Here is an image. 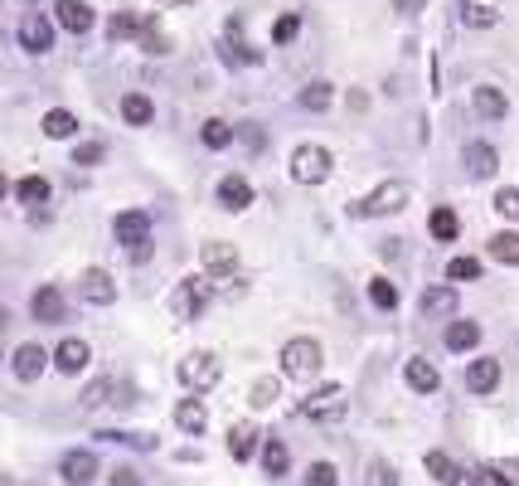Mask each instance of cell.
<instances>
[{"instance_id":"603a6c76","label":"cell","mask_w":519,"mask_h":486,"mask_svg":"<svg viewBox=\"0 0 519 486\" xmlns=\"http://www.w3.org/2000/svg\"><path fill=\"white\" fill-rule=\"evenodd\" d=\"M422 467H427V477L437 482V486H462L466 482V472L456 467L446 453H427V457H422Z\"/></svg>"},{"instance_id":"7dc6e473","label":"cell","mask_w":519,"mask_h":486,"mask_svg":"<svg viewBox=\"0 0 519 486\" xmlns=\"http://www.w3.org/2000/svg\"><path fill=\"white\" fill-rule=\"evenodd\" d=\"M495 209H500L505 219H519V190H500V195H495Z\"/></svg>"},{"instance_id":"4316f807","label":"cell","mask_w":519,"mask_h":486,"mask_svg":"<svg viewBox=\"0 0 519 486\" xmlns=\"http://www.w3.org/2000/svg\"><path fill=\"white\" fill-rule=\"evenodd\" d=\"M427 229H432V239H437V243H452L456 234H462V219H456V209L437 205V209H432V219H427Z\"/></svg>"},{"instance_id":"7c38bea8","label":"cell","mask_w":519,"mask_h":486,"mask_svg":"<svg viewBox=\"0 0 519 486\" xmlns=\"http://www.w3.org/2000/svg\"><path fill=\"white\" fill-rule=\"evenodd\" d=\"M224 58H228V64H233V68H248V64H258V49H248V44H243V20H228V25H224Z\"/></svg>"},{"instance_id":"ac0fdd59","label":"cell","mask_w":519,"mask_h":486,"mask_svg":"<svg viewBox=\"0 0 519 486\" xmlns=\"http://www.w3.org/2000/svg\"><path fill=\"white\" fill-rule=\"evenodd\" d=\"M403 379H408V389H418V394H437V384H442L437 365L422 360V355H413V360L403 365Z\"/></svg>"},{"instance_id":"e0dca14e","label":"cell","mask_w":519,"mask_h":486,"mask_svg":"<svg viewBox=\"0 0 519 486\" xmlns=\"http://www.w3.org/2000/svg\"><path fill=\"white\" fill-rule=\"evenodd\" d=\"M471 102H476V112L486 117V122H505V112H510V98H505L495 83H480V88L471 93Z\"/></svg>"},{"instance_id":"d590c367","label":"cell","mask_w":519,"mask_h":486,"mask_svg":"<svg viewBox=\"0 0 519 486\" xmlns=\"http://www.w3.org/2000/svg\"><path fill=\"white\" fill-rule=\"evenodd\" d=\"M131 34H141V20L131 15V10H122V15H112V20H107V40H112V44L131 40Z\"/></svg>"},{"instance_id":"44dd1931","label":"cell","mask_w":519,"mask_h":486,"mask_svg":"<svg viewBox=\"0 0 519 486\" xmlns=\"http://www.w3.org/2000/svg\"><path fill=\"white\" fill-rule=\"evenodd\" d=\"M495 165H500V156H495L490 141H471V146H466V171L476 175V181H490Z\"/></svg>"},{"instance_id":"3957f363","label":"cell","mask_w":519,"mask_h":486,"mask_svg":"<svg viewBox=\"0 0 519 486\" xmlns=\"http://www.w3.org/2000/svg\"><path fill=\"white\" fill-rule=\"evenodd\" d=\"M330 151L316 146V141H306V146H296L292 151V181L296 185H325L330 181Z\"/></svg>"},{"instance_id":"ffe728a7","label":"cell","mask_w":519,"mask_h":486,"mask_svg":"<svg viewBox=\"0 0 519 486\" xmlns=\"http://www.w3.org/2000/svg\"><path fill=\"white\" fill-rule=\"evenodd\" d=\"M199 258H204V268H209L214 278H233V268H238V248L233 243H204Z\"/></svg>"},{"instance_id":"60d3db41","label":"cell","mask_w":519,"mask_h":486,"mask_svg":"<svg viewBox=\"0 0 519 486\" xmlns=\"http://www.w3.org/2000/svg\"><path fill=\"white\" fill-rule=\"evenodd\" d=\"M141 40H146L151 54H171V40H165L161 25H151V20H141Z\"/></svg>"},{"instance_id":"ba28073f","label":"cell","mask_w":519,"mask_h":486,"mask_svg":"<svg viewBox=\"0 0 519 486\" xmlns=\"http://www.w3.org/2000/svg\"><path fill=\"white\" fill-rule=\"evenodd\" d=\"M15 40H20V49H30V54H49L54 49V20L40 15V10H30V15H20Z\"/></svg>"},{"instance_id":"816d5d0a","label":"cell","mask_w":519,"mask_h":486,"mask_svg":"<svg viewBox=\"0 0 519 486\" xmlns=\"http://www.w3.org/2000/svg\"><path fill=\"white\" fill-rule=\"evenodd\" d=\"M418 5V0H398V10H413Z\"/></svg>"},{"instance_id":"681fc988","label":"cell","mask_w":519,"mask_h":486,"mask_svg":"<svg viewBox=\"0 0 519 486\" xmlns=\"http://www.w3.org/2000/svg\"><path fill=\"white\" fill-rule=\"evenodd\" d=\"M238 137H243V146H252V151L262 146V132H258V127H252V122H248V127H243V132H238Z\"/></svg>"},{"instance_id":"d6986e66","label":"cell","mask_w":519,"mask_h":486,"mask_svg":"<svg viewBox=\"0 0 519 486\" xmlns=\"http://www.w3.org/2000/svg\"><path fill=\"white\" fill-rule=\"evenodd\" d=\"M219 205L228 209V215H238V209H248V205H252V185H248V175H224V181H219Z\"/></svg>"},{"instance_id":"f546056e","label":"cell","mask_w":519,"mask_h":486,"mask_svg":"<svg viewBox=\"0 0 519 486\" xmlns=\"http://www.w3.org/2000/svg\"><path fill=\"white\" fill-rule=\"evenodd\" d=\"M233 137H238V132H233V127L224 122V117H209V122L199 127V141H204V146H209V151H224L228 141H233Z\"/></svg>"},{"instance_id":"7402d4cb","label":"cell","mask_w":519,"mask_h":486,"mask_svg":"<svg viewBox=\"0 0 519 486\" xmlns=\"http://www.w3.org/2000/svg\"><path fill=\"white\" fill-rule=\"evenodd\" d=\"M422 316H427V322L456 316V287H427L422 292Z\"/></svg>"},{"instance_id":"2e32d148","label":"cell","mask_w":519,"mask_h":486,"mask_svg":"<svg viewBox=\"0 0 519 486\" xmlns=\"http://www.w3.org/2000/svg\"><path fill=\"white\" fill-rule=\"evenodd\" d=\"M495 384H500V360H495V355H480V360L466 365V389L471 394H490Z\"/></svg>"},{"instance_id":"4dcf8cb0","label":"cell","mask_w":519,"mask_h":486,"mask_svg":"<svg viewBox=\"0 0 519 486\" xmlns=\"http://www.w3.org/2000/svg\"><path fill=\"white\" fill-rule=\"evenodd\" d=\"M122 117H127L131 127H146L151 117H155V108H151L146 93H127V98H122Z\"/></svg>"},{"instance_id":"f35d334b","label":"cell","mask_w":519,"mask_h":486,"mask_svg":"<svg viewBox=\"0 0 519 486\" xmlns=\"http://www.w3.org/2000/svg\"><path fill=\"white\" fill-rule=\"evenodd\" d=\"M365 486H398V472H393V462L374 457V462H369V472H365Z\"/></svg>"},{"instance_id":"5b68a950","label":"cell","mask_w":519,"mask_h":486,"mask_svg":"<svg viewBox=\"0 0 519 486\" xmlns=\"http://www.w3.org/2000/svg\"><path fill=\"white\" fill-rule=\"evenodd\" d=\"M408 195H413V190H408L403 181H383L369 199H359V205L349 209V215H359V219H383V215H398V209L408 205Z\"/></svg>"},{"instance_id":"e575fe53","label":"cell","mask_w":519,"mask_h":486,"mask_svg":"<svg viewBox=\"0 0 519 486\" xmlns=\"http://www.w3.org/2000/svg\"><path fill=\"white\" fill-rule=\"evenodd\" d=\"M462 25H471V30H490V25H500V15H495L490 5H480V0H466V5H462Z\"/></svg>"},{"instance_id":"db71d44e","label":"cell","mask_w":519,"mask_h":486,"mask_svg":"<svg viewBox=\"0 0 519 486\" xmlns=\"http://www.w3.org/2000/svg\"><path fill=\"white\" fill-rule=\"evenodd\" d=\"M165 5H171V0H165ZM175 5H189V0H175Z\"/></svg>"},{"instance_id":"f907efd6","label":"cell","mask_w":519,"mask_h":486,"mask_svg":"<svg viewBox=\"0 0 519 486\" xmlns=\"http://www.w3.org/2000/svg\"><path fill=\"white\" fill-rule=\"evenodd\" d=\"M10 326V312H5V306H0V331H5Z\"/></svg>"},{"instance_id":"7a4b0ae2","label":"cell","mask_w":519,"mask_h":486,"mask_svg":"<svg viewBox=\"0 0 519 486\" xmlns=\"http://www.w3.org/2000/svg\"><path fill=\"white\" fill-rule=\"evenodd\" d=\"M112 234H117V243L127 248L131 263H146V258H151V219L141 215V209L117 215V219H112Z\"/></svg>"},{"instance_id":"cb8c5ba5","label":"cell","mask_w":519,"mask_h":486,"mask_svg":"<svg viewBox=\"0 0 519 486\" xmlns=\"http://www.w3.org/2000/svg\"><path fill=\"white\" fill-rule=\"evenodd\" d=\"M175 429H185V433H204V429H209V413H204L199 399H180V404H175Z\"/></svg>"},{"instance_id":"7bdbcfd3","label":"cell","mask_w":519,"mask_h":486,"mask_svg":"<svg viewBox=\"0 0 519 486\" xmlns=\"http://www.w3.org/2000/svg\"><path fill=\"white\" fill-rule=\"evenodd\" d=\"M107 156V146H102V141H83V146L74 151V165H98Z\"/></svg>"},{"instance_id":"6da1fadb","label":"cell","mask_w":519,"mask_h":486,"mask_svg":"<svg viewBox=\"0 0 519 486\" xmlns=\"http://www.w3.org/2000/svg\"><path fill=\"white\" fill-rule=\"evenodd\" d=\"M321 365H325L321 340L296 336V340H286V346H282V375H286V379H316Z\"/></svg>"},{"instance_id":"83f0119b","label":"cell","mask_w":519,"mask_h":486,"mask_svg":"<svg viewBox=\"0 0 519 486\" xmlns=\"http://www.w3.org/2000/svg\"><path fill=\"white\" fill-rule=\"evenodd\" d=\"M258 429H252V423H238L233 433H228V453H233V462H248L252 453H258Z\"/></svg>"},{"instance_id":"bcb514c9","label":"cell","mask_w":519,"mask_h":486,"mask_svg":"<svg viewBox=\"0 0 519 486\" xmlns=\"http://www.w3.org/2000/svg\"><path fill=\"white\" fill-rule=\"evenodd\" d=\"M466 482H471V486H510V477H505L500 467H480L476 477H466Z\"/></svg>"},{"instance_id":"8d00e7d4","label":"cell","mask_w":519,"mask_h":486,"mask_svg":"<svg viewBox=\"0 0 519 486\" xmlns=\"http://www.w3.org/2000/svg\"><path fill=\"white\" fill-rule=\"evenodd\" d=\"M369 302L379 306V312H393V306H398V287H393L389 278H374L369 282Z\"/></svg>"},{"instance_id":"c3c4849f","label":"cell","mask_w":519,"mask_h":486,"mask_svg":"<svg viewBox=\"0 0 519 486\" xmlns=\"http://www.w3.org/2000/svg\"><path fill=\"white\" fill-rule=\"evenodd\" d=\"M112 486H141V477H136L131 467H117V472H112Z\"/></svg>"},{"instance_id":"4fadbf2b","label":"cell","mask_w":519,"mask_h":486,"mask_svg":"<svg viewBox=\"0 0 519 486\" xmlns=\"http://www.w3.org/2000/svg\"><path fill=\"white\" fill-rule=\"evenodd\" d=\"M78 292H83V302H88V306H112V302H117V282L107 278L102 268H88V272H83Z\"/></svg>"},{"instance_id":"277c9868","label":"cell","mask_w":519,"mask_h":486,"mask_svg":"<svg viewBox=\"0 0 519 486\" xmlns=\"http://www.w3.org/2000/svg\"><path fill=\"white\" fill-rule=\"evenodd\" d=\"M209 297H214L209 278H180V282H175V292H171V312H175V322H195L204 306H209Z\"/></svg>"},{"instance_id":"d6a6232c","label":"cell","mask_w":519,"mask_h":486,"mask_svg":"<svg viewBox=\"0 0 519 486\" xmlns=\"http://www.w3.org/2000/svg\"><path fill=\"white\" fill-rule=\"evenodd\" d=\"M490 258L505 268H519V234H495L490 239Z\"/></svg>"},{"instance_id":"836d02e7","label":"cell","mask_w":519,"mask_h":486,"mask_svg":"<svg viewBox=\"0 0 519 486\" xmlns=\"http://www.w3.org/2000/svg\"><path fill=\"white\" fill-rule=\"evenodd\" d=\"M330 98H335V88H330V83H306L296 102H301L306 112H325V108H330Z\"/></svg>"},{"instance_id":"ab89813d","label":"cell","mask_w":519,"mask_h":486,"mask_svg":"<svg viewBox=\"0 0 519 486\" xmlns=\"http://www.w3.org/2000/svg\"><path fill=\"white\" fill-rule=\"evenodd\" d=\"M301 486H340V472H335V462H311V472H306Z\"/></svg>"},{"instance_id":"f6af8a7d","label":"cell","mask_w":519,"mask_h":486,"mask_svg":"<svg viewBox=\"0 0 519 486\" xmlns=\"http://www.w3.org/2000/svg\"><path fill=\"white\" fill-rule=\"evenodd\" d=\"M252 404H258V409L277 404V379H258V384H252Z\"/></svg>"},{"instance_id":"5bb4252c","label":"cell","mask_w":519,"mask_h":486,"mask_svg":"<svg viewBox=\"0 0 519 486\" xmlns=\"http://www.w3.org/2000/svg\"><path fill=\"white\" fill-rule=\"evenodd\" d=\"M58 25H64L68 34H88L92 25H98V15H92V5L88 0H58Z\"/></svg>"},{"instance_id":"30bf717a","label":"cell","mask_w":519,"mask_h":486,"mask_svg":"<svg viewBox=\"0 0 519 486\" xmlns=\"http://www.w3.org/2000/svg\"><path fill=\"white\" fill-rule=\"evenodd\" d=\"M44 365H54V355L44 346H34V340H25V346L10 355V370H15V379H25V384H34V379L44 375Z\"/></svg>"},{"instance_id":"9c48e42d","label":"cell","mask_w":519,"mask_h":486,"mask_svg":"<svg viewBox=\"0 0 519 486\" xmlns=\"http://www.w3.org/2000/svg\"><path fill=\"white\" fill-rule=\"evenodd\" d=\"M58 477H64L68 486H92V477H98V453H88V447L64 453L58 457Z\"/></svg>"},{"instance_id":"f1b7e54d","label":"cell","mask_w":519,"mask_h":486,"mask_svg":"<svg viewBox=\"0 0 519 486\" xmlns=\"http://www.w3.org/2000/svg\"><path fill=\"white\" fill-rule=\"evenodd\" d=\"M44 137H54V141H68V137H78V117H74V112H64V108L44 112Z\"/></svg>"},{"instance_id":"ee69618b","label":"cell","mask_w":519,"mask_h":486,"mask_svg":"<svg viewBox=\"0 0 519 486\" xmlns=\"http://www.w3.org/2000/svg\"><path fill=\"white\" fill-rule=\"evenodd\" d=\"M107 394H112V379H98V384H88V389H83V404H88V409H98V404H107Z\"/></svg>"},{"instance_id":"8992f818","label":"cell","mask_w":519,"mask_h":486,"mask_svg":"<svg viewBox=\"0 0 519 486\" xmlns=\"http://www.w3.org/2000/svg\"><path fill=\"white\" fill-rule=\"evenodd\" d=\"M219 375H224V365L214 360L209 350H195V355H185V360H180V384L195 389V394L214 389V384H219Z\"/></svg>"},{"instance_id":"484cf974","label":"cell","mask_w":519,"mask_h":486,"mask_svg":"<svg viewBox=\"0 0 519 486\" xmlns=\"http://www.w3.org/2000/svg\"><path fill=\"white\" fill-rule=\"evenodd\" d=\"M286 467H292L286 443L282 437H268V443H262V472H268V477H286Z\"/></svg>"},{"instance_id":"1f68e13d","label":"cell","mask_w":519,"mask_h":486,"mask_svg":"<svg viewBox=\"0 0 519 486\" xmlns=\"http://www.w3.org/2000/svg\"><path fill=\"white\" fill-rule=\"evenodd\" d=\"M15 199H20V205H44V199H49V181H44V175H25V181H15Z\"/></svg>"},{"instance_id":"d4e9b609","label":"cell","mask_w":519,"mask_h":486,"mask_svg":"<svg viewBox=\"0 0 519 486\" xmlns=\"http://www.w3.org/2000/svg\"><path fill=\"white\" fill-rule=\"evenodd\" d=\"M476 346H480V326L476 322H452V326H446V350L466 355V350H476Z\"/></svg>"},{"instance_id":"52a82bcc","label":"cell","mask_w":519,"mask_h":486,"mask_svg":"<svg viewBox=\"0 0 519 486\" xmlns=\"http://www.w3.org/2000/svg\"><path fill=\"white\" fill-rule=\"evenodd\" d=\"M345 413V389L340 384H321L316 394H306V404H301V419L311 423H335Z\"/></svg>"},{"instance_id":"b9f144b4","label":"cell","mask_w":519,"mask_h":486,"mask_svg":"<svg viewBox=\"0 0 519 486\" xmlns=\"http://www.w3.org/2000/svg\"><path fill=\"white\" fill-rule=\"evenodd\" d=\"M296 34H301V15H282V20L272 25V40H277V44H292Z\"/></svg>"},{"instance_id":"8fae6325","label":"cell","mask_w":519,"mask_h":486,"mask_svg":"<svg viewBox=\"0 0 519 486\" xmlns=\"http://www.w3.org/2000/svg\"><path fill=\"white\" fill-rule=\"evenodd\" d=\"M64 312H68V302H64V292H58V287H40L30 297V316L40 326H58V322H64Z\"/></svg>"},{"instance_id":"74e56055","label":"cell","mask_w":519,"mask_h":486,"mask_svg":"<svg viewBox=\"0 0 519 486\" xmlns=\"http://www.w3.org/2000/svg\"><path fill=\"white\" fill-rule=\"evenodd\" d=\"M480 278V258H452L446 263V282H476Z\"/></svg>"},{"instance_id":"9a60e30c","label":"cell","mask_w":519,"mask_h":486,"mask_svg":"<svg viewBox=\"0 0 519 486\" xmlns=\"http://www.w3.org/2000/svg\"><path fill=\"white\" fill-rule=\"evenodd\" d=\"M88 360H92L88 340H78V336L58 340V350H54V365H58V375H78V370H88Z\"/></svg>"},{"instance_id":"f5cc1de1","label":"cell","mask_w":519,"mask_h":486,"mask_svg":"<svg viewBox=\"0 0 519 486\" xmlns=\"http://www.w3.org/2000/svg\"><path fill=\"white\" fill-rule=\"evenodd\" d=\"M10 195V185H5V175H0V199H5Z\"/></svg>"}]
</instances>
